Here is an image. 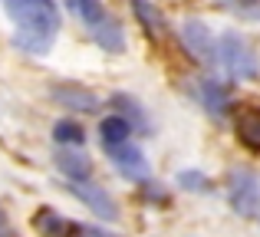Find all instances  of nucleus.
Masks as SVG:
<instances>
[{"instance_id": "f257e3e1", "label": "nucleus", "mask_w": 260, "mask_h": 237, "mask_svg": "<svg viewBox=\"0 0 260 237\" xmlns=\"http://www.w3.org/2000/svg\"><path fill=\"white\" fill-rule=\"evenodd\" d=\"M4 10L17 23L13 46L30 56H46L59 33L56 0H4Z\"/></svg>"}, {"instance_id": "f03ea898", "label": "nucleus", "mask_w": 260, "mask_h": 237, "mask_svg": "<svg viewBox=\"0 0 260 237\" xmlns=\"http://www.w3.org/2000/svg\"><path fill=\"white\" fill-rule=\"evenodd\" d=\"M217 63L228 70L231 79H257L260 76V59H257L254 46L237 30L221 33V40H217Z\"/></svg>"}, {"instance_id": "7ed1b4c3", "label": "nucleus", "mask_w": 260, "mask_h": 237, "mask_svg": "<svg viewBox=\"0 0 260 237\" xmlns=\"http://www.w3.org/2000/svg\"><path fill=\"white\" fill-rule=\"evenodd\" d=\"M228 205L241 218H250L260 211V178L250 168H234L228 175Z\"/></svg>"}, {"instance_id": "20e7f679", "label": "nucleus", "mask_w": 260, "mask_h": 237, "mask_svg": "<svg viewBox=\"0 0 260 237\" xmlns=\"http://www.w3.org/2000/svg\"><path fill=\"white\" fill-rule=\"evenodd\" d=\"M178 33H181L184 50H188L201 66H214L217 63V46H214V37H211V30H208L204 20L188 17L181 26H178Z\"/></svg>"}, {"instance_id": "39448f33", "label": "nucleus", "mask_w": 260, "mask_h": 237, "mask_svg": "<svg viewBox=\"0 0 260 237\" xmlns=\"http://www.w3.org/2000/svg\"><path fill=\"white\" fill-rule=\"evenodd\" d=\"M66 188H70L73 198L83 201L95 218H102V221H115L119 218V205H115V198L102 185H92V181H70Z\"/></svg>"}, {"instance_id": "423d86ee", "label": "nucleus", "mask_w": 260, "mask_h": 237, "mask_svg": "<svg viewBox=\"0 0 260 237\" xmlns=\"http://www.w3.org/2000/svg\"><path fill=\"white\" fill-rule=\"evenodd\" d=\"M106 152H109V158H112L115 172H119L122 178H128V181H145L148 178V158H145L142 148L119 145V148H106Z\"/></svg>"}, {"instance_id": "0eeeda50", "label": "nucleus", "mask_w": 260, "mask_h": 237, "mask_svg": "<svg viewBox=\"0 0 260 237\" xmlns=\"http://www.w3.org/2000/svg\"><path fill=\"white\" fill-rule=\"evenodd\" d=\"M50 96L56 99L63 109H73V112H95L102 106V99L95 96L92 89H83L76 83H66V86H53Z\"/></svg>"}, {"instance_id": "6e6552de", "label": "nucleus", "mask_w": 260, "mask_h": 237, "mask_svg": "<svg viewBox=\"0 0 260 237\" xmlns=\"http://www.w3.org/2000/svg\"><path fill=\"white\" fill-rule=\"evenodd\" d=\"M33 231L40 237H79L83 234V224H73L70 218L56 214L53 208H40L33 214Z\"/></svg>"}, {"instance_id": "1a4fd4ad", "label": "nucleus", "mask_w": 260, "mask_h": 237, "mask_svg": "<svg viewBox=\"0 0 260 237\" xmlns=\"http://www.w3.org/2000/svg\"><path fill=\"white\" fill-rule=\"evenodd\" d=\"M198 99H201V106H204V112L208 116H214V119H224L231 112V89L224 83H217V79H204L201 86H198Z\"/></svg>"}, {"instance_id": "9d476101", "label": "nucleus", "mask_w": 260, "mask_h": 237, "mask_svg": "<svg viewBox=\"0 0 260 237\" xmlns=\"http://www.w3.org/2000/svg\"><path fill=\"white\" fill-rule=\"evenodd\" d=\"M56 168L66 181H89L92 178V161H89L86 152H76V148H59L56 152Z\"/></svg>"}, {"instance_id": "9b49d317", "label": "nucleus", "mask_w": 260, "mask_h": 237, "mask_svg": "<svg viewBox=\"0 0 260 237\" xmlns=\"http://www.w3.org/2000/svg\"><path fill=\"white\" fill-rule=\"evenodd\" d=\"M234 132H237V142H241L247 152L260 155V106H247V109L237 112Z\"/></svg>"}, {"instance_id": "f8f14e48", "label": "nucleus", "mask_w": 260, "mask_h": 237, "mask_svg": "<svg viewBox=\"0 0 260 237\" xmlns=\"http://www.w3.org/2000/svg\"><path fill=\"white\" fill-rule=\"evenodd\" d=\"M128 7H132L135 20L142 23V30L148 33V37H168V17L161 13V7H155L152 0H128Z\"/></svg>"}, {"instance_id": "ddd939ff", "label": "nucleus", "mask_w": 260, "mask_h": 237, "mask_svg": "<svg viewBox=\"0 0 260 237\" xmlns=\"http://www.w3.org/2000/svg\"><path fill=\"white\" fill-rule=\"evenodd\" d=\"M89 33H92L95 46L106 50V53H122V50H125V30H122V23L112 20V17H106L99 26H92Z\"/></svg>"}, {"instance_id": "4468645a", "label": "nucleus", "mask_w": 260, "mask_h": 237, "mask_svg": "<svg viewBox=\"0 0 260 237\" xmlns=\"http://www.w3.org/2000/svg\"><path fill=\"white\" fill-rule=\"evenodd\" d=\"M132 122H128L125 116H109V119H102L99 122V139H102V145L106 148H119V145H128V139H132Z\"/></svg>"}, {"instance_id": "2eb2a0df", "label": "nucleus", "mask_w": 260, "mask_h": 237, "mask_svg": "<svg viewBox=\"0 0 260 237\" xmlns=\"http://www.w3.org/2000/svg\"><path fill=\"white\" fill-rule=\"evenodd\" d=\"M112 106L119 109V116H125L128 122H132V128L148 132V119H145V109L139 106V99L125 96V92H115V96H112Z\"/></svg>"}, {"instance_id": "dca6fc26", "label": "nucleus", "mask_w": 260, "mask_h": 237, "mask_svg": "<svg viewBox=\"0 0 260 237\" xmlns=\"http://www.w3.org/2000/svg\"><path fill=\"white\" fill-rule=\"evenodd\" d=\"M70 10L76 13L79 20H83L89 30H92V26H99L102 20L109 17L106 7H102V0H70Z\"/></svg>"}, {"instance_id": "f3484780", "label": "nucleus", "mask_w": 260, "mask_h": 237, "mask_svg": "<svg viewBox=\"0 0 260 237\" xmlns=\"http://www.w3.org/2000/svg\"><path fill=\"white\" fill-rule=\"evenodd\" d=\"M53 142H56V145H83L86 128L73 119H59L56 125H53Z\"/></svg>"}, {"instance_id": "a211bd4d", "label": "nucleus", "mask_w": 260, "mask_h": 237, "mask_svg": "<svg viewBox=\"0 0 260 237\" xmlns=\"http://www.w3.org/2000/svg\"><path fill=\"white\" fill-rule=\"evenodd\" d=\"M217 7L237 20H260V0H217Z\"/></svg>"}, {"instance_id": "6ab92c4d", "label": "nucleus", "mask_w": 260, "mask_h": 237, "mask_svg": "<svg viewBox=\"0 0 260 237\" xmlns=\"http://www.w3.org/2000/svg\"><path fill=\"white\" fill-rule=\"evenodd\" d=\"M175 181L184 188V191H211L208 175H204V172H194V168H191V172H178Z\"/></svg>"}, {"instance_id": "aec40b11", "label": "nucleus", "mask_w": 260, "mask_h": 237, "mask_svg": "<svg viewBox=\"0 0 260 237\" xmlns=\"http://www.w3.org/2000/svg\"><path fill=\"white\" fill-rule=\"evenodd\" d=\"M79 237H119V234H109V231H102V227H89V224H83V234Z\"/></svg>"}]
</instances>
